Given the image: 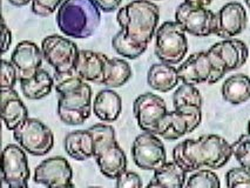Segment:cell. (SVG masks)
I'll return each mask as SVG.
<instances>
[{"instance_id": "ba28073f", "label": "cell", "mask_w": 250, "mask_h": 188, "mask_svg": "<svg viewBox=\"0 0 250 188\" xmlns=\"http://www.w3.org/2000/svg\"><path fill=\"white\" fill-rule=\"evenodd\" d=\"M13 137L26 152L34 157H42L54 146V135L42 121L27 118L13 131Z\"/></svg>"}, {"instance_id": "44dd1931", "label": "cell", "mask_w": 250, "mask_h": 188, "mask_svg": "<svg viewBox=\"0 0 250 188\" xmlns=\"http://www.w3.org/2000/svg\"><path fill=\"white\" fill-rule=\"evenodd\" d=\"M65 150L74 160L85 161L91 159L94 154V139L89 129L68 133L65 138Z\"/></svg>"}, {"instance_id": "74e56055", "label": "cell", "mask_w": 250, "mask_h": 188, "mask_svg": "<svg viewBox=\"0 0 250 188\" xmlns=\"http://www.w3.org/2000/svg\"><path fill=\"white\" fill-rule=\"evenodd\" d=\"M8 1H10V4H12L13 6L22 7L25 6V5H27L30 1H32V0H8Z\"/></svg>"}, {"instance_id": "8992f818", "label": "cell", "mask_w": 250, "mask_h": 188, "mask_svg": "<svg viewBox=\"0 0 250 188\" xmlns=\"http://www.w3.org/2000/svg\"><path fill=\"white\" fill-rule=\"evenodd\" d=\"M177 72L180 80L190 85H199L203 83L213 85L228 73L220 58L210 50L191 54L177 68Z\"/></svg>"}, {"instance_id": "d6a6232c", "label": "cell", "mask_w": 250, "mask_h": 188, "mask_svg": "<svg viewBox=\"0 0 250 188\" xmlns=\"http://www.w3.org/2000/svg\"><path fill=\"white\" fill-rule=\"evenodd\" d=\"M17 79H18V74H17L16 67L13 66V63L11 62H7V60H2L0 87H1V89L13 88L17 83Z\"/></svg>"}, {"instance_id": "ffe728a7", "label": "cell", "mask_w": 250, "mask_h": 188, "mask_svg": "<svg viewBox=\"0 0 250 188\" xmlns=\"http://www.w3.org/2000/svg\"><path fill=\"white\" fill-rule=\"evenodd\" d=\"M1 118L10 131H14L28 118L27 108L13 88L1 89Z\"/></svg>"}, {"instance_id": "f546056e", "label": "cell", "mask_w": 250, "mask_h": 188, "mask_svg": "<svg viewBox=\"0 0 250 188\" xmlns=\"http://www.w3.org/2000/svg\"><path fill=\"white\" fill-rule=\"evenodd\" d=\"M232 155L237 163L250 172V135L244 134L231 145Z\"/></svg>"}, {"instance_id": "ac0fdd59", "label": "cell", "mask_w": 250, "mask_h": 188, "mask_svg": "<svg viewBox=\"0 0 250 188\" xmlns=\"http://www.w3.org/2000/svg\"><path fill=\"white\" fill-rule=\"evenodd\" d=\"M209 50L220 58L228 72L242 67L249 57L248 46L242 40L234 38L223 39L222 42L214 44Z\"/></svg>"}, {"instance_id": "9a60e30c", "label": "cell", "mask_w": 250, "mask_h": 188, "mask_svg": "<svg viewBox=\"0 0 250 188\" xmlns=\"http://www.w3.org/2000/svg\"><path fill=\"white\" fill-rule=\"evenodd\" d=\"M73 170L68 161L62 157L43 160L34 170V182L46 187H73Z\"/></svg>"}, {"instance_id": "8d00e7d4", "label": "cell", "mask_w": 250, "mask_h": 188, "mask_svg": "<svg viewBox=\"0 0 250 188\" xmlns=\"http://www.w3.org/2000/svg\"><path fill=\"white\" fill-rule=\"evenodd\" d=\"M185 1L189 2V4H193V5H197V6L207 7L211 4L213 0H185Z\"/></svg>"}, {"instance_id": "ab89813d", "label": "cell", "mask_w": 250, "mask_h": 188, "mask_svg": "<svg viewBox=\"0 0 250 188\" xmlns=\"http://www.w3.org/2000/svg\"><path fill=\"white\" fill-rule=\"evenodd\" d=\"M244 1H246V4H247V6H248L249 8H250V0H244Z\"/></svg>"}, {"instance_id": "5bb4252c", "label": "cell", "mask_w": 250, "mask_h": 188, "mask_svg": "<svg viewBox=\"0 0 250 188\" xmlns=\"http://www.w3.org/2000/svg\"><path fill=\"white\" fill-rule=\"evenodd\" d=\"M133 112L142 131L158 135L160 121L168 111L167 105L161 97L153 93H145L135 99Z\"/></svg>"}, {"instance_id": "9c48e42d", "label": "cell", "mask_w": 250, "mask_h": 188, "mask_svg": "<svg viewBox=\"0 0 250 188\" xmlns=\"http://www.w3.org/2000/svg\"><path fill=\"white\" fill-rule=\"evenodd\" d=\"M201 107H183L167 112L160 121L158 135L166 140H177L183 135L191 133L201 124Z\"/></svg>"}, {"instance_id": "4316f807", "label": "cell", "mask_w": 250, "mask_h": 188, "mask_svg": "<svg viewBox=\"0 0 250 188\" xmlns=\"http://www.w3.org/2000/svg\"><path fill=\"white\" fill-rule=\"evenodd\" d=\"M132 78V68L129 63L119 58H113L106 62L104 69L103 85L109 88H118L128 83Z\"/></svg>"}, {"instance_id": "3957f363", "label": "cell", "mask_w": 250, "mask_h": 188, "mask_svg": "<svg viewBox=\"0 0 250 188\" xmlns=\"http://www.w3.org/2000/svg\"><path fill=\"white\" fill-rule=\"evenodd\" d=\"M54 88L59 94L58 115L66 125H83L93 109L92 88L75 72H54Z\"/></svg>"}, {"instance_id": "d6986e66", "label": "cell", "mask_w": 250, "mask_h": 188, "mask_svg": "<svg viewBox=\"0 0 250 188\" xmlns=\"http://www.w3.org/2000/svg\"><path fill=\"white\" fill-rule=\"evenodd\" d=\"M107 60H108V57L103 53L81 50L77 58L74 69L85 82L103 84L104 69Z\"/></svg>"}, {"instance_id": "7c38bea8", "label": "cell", "mask_w": 250, "mask_h": 188, "mask_svg": "<svg viewBox=\"0 0 250 188\" xmlns=\"http://www.w3.org/2000/svg\"><path fill=\"white\" fill-rule=\"evenodd\" d=\"M43 58L54 69V72L73 71L79 56V48L75 42L65 37L53 36L46 37L42 42Z\"/></svg>"}, {"instance_id": "d4e9b609", "label": "cell", "mask_w": 250, "mask_h": 188, "mask_svg": "<svg viewBox=\"0 0 250 188\" xmlns=\"http://www.w3.org/2000/svg\"><path fill=\"white\" fill-rule=\"evenodd\" d=\"M223 99L231 105H241L250 99V78L246 74H235L223 83L221 89Z\"/></svg>"}, {"instance_id": "7a4b0ae2", "label": "cell", "mask_w": 250, "mask_h": 188, "mask_svg": "<svg viewBox=\"0 0 250 188\" xmlns=\"http://www.w3.org/2000/svg\"><path fill=\"white\" fill-rule=\"evenodd\" d=\"M231 157V145L216 134L187 139L173 149V160L187 173L202 168L219 169L228 164Z\"/></svg>"}, {"instance_id": "2e32d148", "label": "cell", "mask_w": 250, "mask_h": 188, "mask_svg": "<svg viewBox=\"0 0 250 188\" xmlns=\"http://www.w3.org/2000/svg\"><path fill=\"white\" fill-rule=\"evenodd\" d=\"M42 47H38L34 42L24 40L16 46L11 57V63L16 67L19 82L30 79L42 69Z\"/></svg>"}, {"instance_id": "484cf974", "label": "cell", "mask_w": 250, "mask_h": 188, "mask_svg": "<svg viewBox=\"0 0 250 188\" xmlns=\"http://www.w3.org/2000/svg\"><path fill=\"white\" fill-rule=\"evenodd\" d=\"M54 87L53 77H51L47 71L39 69L36 75L30 79L20 80V88L25 98L30 100H40L51 94Z\"/></svg>"}, {"instance_id": "7402d4cb", "label": "cell", "mask_w": 250, "mask_h": 188, "mask_svg": "<svg viewBox=\"0 0 250 188\" xmlns=\"http://www.w3.org/2000/svg\"><path fill=\"white\" fill-rule=\"evenodd\" d=\"M122 111V100L113 89H104L95 97L93 103V112L104 123H113L120 117Z\"/></svg>"}, {"instance_id": "f1b7e54d", "label": "cell", "mask_w": 250, "mask_h": 188, "mask_svg": "<svg viewBox=\"0 0 250 188\" xmlns=\"http://www.w3.org/2000/svg\"><path fill=\"white\" fill-rule=\"evenodd\" d=\"M221 182L213 170L199 169L186 182V187L189 188H219Z\"/></svg>"}, {"instance_id": "30bf717a", "label": "cell", "mask_w": 250, "mask_h": 188, "mask_svg": "<svg viewBox=\"0 0 250 188\" xmlns=\"http://www.w3.org/2000/svg\"><path fill=\"white\" fill-rule=\"evenodd\" d=\"M175 21L182 26L187 33L195 37H209L215 34L217 17L207 7L197 6L185 1L176 8Z\"/></svg>"}, {"instance_id": "e0dca14e", "label": "cell", "mask_w": 250, "mask_h": 188, "mask_svg": "<svg viewBox=\"0 0 250 188\" xmlns=\"http://www.w3.org/2000/svg\"><path fill=\"white\" fill-rule=\"evenodd\" d=\"M216 17L217 27L215 34L222 39H231L241 34L246 30L247 22H248L243 5L236 1L226 4L219 11Z\"/></svg>"}, {"instance_id": "277c9868", "label": "cell", "mask_w": 250, "mask_h": 188, "mask_svg": "<svg viewBox=\"0 0 250 188\" xmlns=\"http://www.w3.org/2000/svg\"><path fill=\"white\" fill-rule=\"evenodd\" d=\"M101 22L100 8L93 0H63L57 12V25L66 37L86 39Z\"/></svg>"}, {"instance_id": "836d02e7", "label": "cell", "mask_w": 250, "mask_h": 188, "mask_svg": "<svg viewBox=\"0 0 250 188\" xmlns=\"http://www.w3.org/2000/svg\"><path fill=\"white\" fill-rule=\"evenodd\" d=\"M116 187H128V188H140L142 187V180L140 175L136 174L134 172H129V170H125L122 174L116 178Z\"/></svg>"}, {"instance_id": "52a82bcc", "label": "cell", "mask_w": 250, "mask_h": 188, "mask_svg": "<svg viewBox=\"0 0 250 188\" xmlns=\"http://www.w3.org/2000/svg\"><path fill=\"white\" fill-rule=\"evenodd\" d=\"M186 32L177 21H166L156 30L155 56L160 62L176 65L185 59L188 52Z\"/></svg>"}, {"instance_id": "4dcf8cb0", "label": "cell", "mask_w": 250, "mask_h": 188, "mask_svg": "<svg viewBox=\"0 0 250 188\" xmlns=\"http://www.w3.org/2000/svg\"><path fill=\"white\" fill-rule=\"evenodd\" d=\"M227 187H250V172L244 167H236L228 170L226 174Z\"/></svg>"}, {"instance_id": "4fadbf2b", "label": "cell", "mask_w": 250, "mask_h": 188, "mask_svg": "<svg viewBox=\"0 0 250 188\" xmlns=\"http://www.w3.org/2000/svg\"><path fill=\"white\" fill-rule=\"evenodd\" d=\"M133 161L139 168L154 170L167 163V153L162 141L153 133L145 132L132 145Z\"/></svg>"}, {"instance_id": "83f0119b", "label": "cell", "mask_w": 250, "mask_h": 188, "mask_svg": "<svg viewBox=\"0 0 250 188\" xmlns=\"http://www.w3.org/2000/svg\"><path fill=\"white\" fill-rule=\"evenodd\" d=\"M203 99L200 91L195 87V85L182 83V85L176 89L173 95L174 109H180L183 107L197 106L202 107Z\"/></svg>"}, {"instance_id": "1f68e13d", "label": "cell", "mask_w": 250, "mask_h": 188, "mask_svg": "<svg viewBox=\"0 0 250 188\" xmlns=\"http://www.w3.org/2000/svg\"><path fill=\"white\" fill-rule=\"evenodd\" d=\"M62 2L63 0H32V11L39 17H48Z\"/></svg>"}, {"instance_id": "8fae6325", "label": "cell", "mask_w": 250, "mask_h": 188, "mask_svg": "<svg viewBox=\"0 0 250 188\" xmlns=\"http://www.w3.org/2000/svg\"><path fill=\"white\" fill-rule=\"evenodd\" d=\"M24 148L18 145H7L2 150L1 186L26 188L30 179V167Z\"/></svg>"}, {"instance_id": "603a6c76", "label": "cell", "mask_w": 250, "mask_h": 188, "mask_svg": "<svg viewBox=\"0 0 250 188\" xmlns=\"http://www.w3.org/2000/svg\"><path fill=\"white\" fill-rule=\"evenodd\" d=\"M180 82L179 72L174 66L166 63H154L147 74V83L153 89L159 92H169Z\"/></svg>"}, {"instance_id": "d590c367", "label": "cell", "mask_w": 250, "mask_h": 188, "mask_svg": "<svg viewBox=\"0 0 250 188\" xmlns=\"http://www.w3.org/2000/svg\"><path fill=\"white\" fill-rule=\"evenodd\" d=\"M1 36H2V40H1V53H6L10 48L11 44H12V33H11L10 28L7 27L6 22L5 20H1Z\"/></svg>"}, {"instance_id": "f35d334b", "label": "cell", "mask_w": 250, "mask_h": 188, "mask_svg": "<svg viewBox=\"0 0 250 188\" xmlns=\"http://www.w3.org/2000/svg\"><path fill=\"white\" fill-rule=\"evenodd\" d=\"M247 132H248V134L250 135V120H249V123H248V127H247Z\"/></svg>"}, {"instance_id": "6da1fadb", "label": "cell", "mask_w": 250, "mask_h": 188, "mask_svg": "<svg viewBox=\"0 0 250 188\" xmlns=\"http://www.w3.org/2000/svg\"><path fill=\"white\" fill-rule=\"evenodd\" d=\"M160 19V8L150 0H134L119 10L116 20L121 31L112 39L118 54L136 59L146 52L155 36Z\"/></svg>"}, {"instance_id": "cb8c5ba5", "label": "cell", "mask_w": 250, "mask_h": 188, "mask_svg": "<svg viewBox=\"0 0 250 188\" xmlns=\"http://www.w3.org/2000/svg\"><path fill=\"white\" fill-rule=\"evenodd\" d=\"M187 172L175 161L166 163L154 173L148 187L160 188H182L186 186Z\"/></svg>"}, {"instance_id": "5b68a950", "label": "cell", "mask_w": 250, "mask_h": 188, "mask_svg": "<svg viewBox=\"0 0 250 188\" xmlns=\"http://www.w3.org/2000/svg\"><path fill=\"white\" fill-rule=\"evenodd\" d=\"M94 139V157L99 169L108 179H116L127 170V158L119 146L115 131L110 125L97 124L89 127Z\"/></svg>"}, {"instance_id": "e575fe53", "label": "cell", "mask_w": 250, "mask_h": 188, "mask_svg": "<svg viewBox=\"0 0 250 188\" xmlns=\"http://www.w3.org/2000/svg\"><path fill=\"white\" fill-rule=\"evenodd\" d=\"M101 11L106 13L114 12L120 7L122 0H93Z\"/></svg>"}]
</instances>
